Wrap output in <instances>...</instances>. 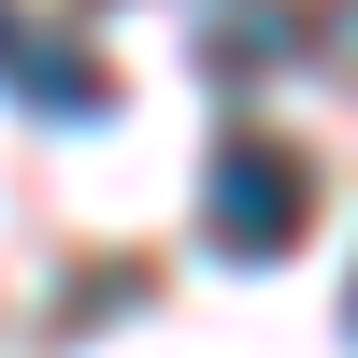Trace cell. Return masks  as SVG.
Masks as SVG:
<instances>
[{
	"label": "cell",
	"mask_w": 358,
	"mask_h": 358,
	"mask_svg": "<svg viewBox=\"0 0 358 358\" xmlns=\"http://www.w3.org/2000/svg\"><path fill=\"white\" fill-rule=\"evenodd\" d=\"M301 229H315V158L273 143V129H229L215 172H201V244L215 258H287Z\"/></svg>",
	"instance_id": "cell-1"
},
{
	"label": "cell",
	"mask_w": 358,
	"mask_h": 358,
	"mask_svg": "<svg viewBox=\"0 0 358 358\" xmlns=\"http://www.w3.org/2000/svg\"><path fill=\"white\" fill-rule=\"evenodd\" d=\"M0 86H15L29 115H57V129H86V115L115 101V72H101V57H86L72 29H29L15 0H0Z\"/></svg>",
	"instance_id": "cell-2"
},
{
	"label": "cell",
	"mask_w": 358,
	"mask_h": 358,
	"mask_svg": "<svg viewBox=\"0 0 358 358\" xmlns=\"http://www.w3.org/2000/svg\"><path fill=\"white\" fill-rule=\"evenodd\" d=\"M273 43H287V15H273V0H215V29H201V57H215L229 86H244V57H273Z\"/></svg>",
	"instance_id": "cell-3"
},
{
	"label": "cell",
	"mask_w": 358,
	"mask_h": 358,
	"mask_svg": "<svg viewBox=\"0 0 358 358\" xmlns=\"http://www.w3.org/2000/svg\"><path fill=\"white\" fill-rule=\"evenodd\" d=\"M330 43H344V57H358V0H344V15H330Z\"/></svg>",
	"instance_id": "cell-4"
},
{
	"label": "cell",
	"mask_w": 358,
	"mask_h": 358,
	"mask_svg": "<svg viewBox=\"0 0 358 358\" xmlns=\"http://www.w3.org/2000/svg\"><path fill=\"white\" fill-rule=\"evenodd\" d=\"M344 330H358V287H344Z\"/></svg>",
	"instance_id": "cell-5"
}]
</instances>
